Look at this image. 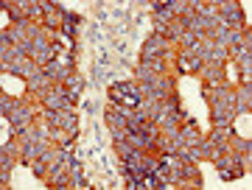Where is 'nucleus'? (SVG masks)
<instances>
[{
	"label": "nucleus",
	"instance_id": "obj_1",
	"mask_svg": "<svg viewBox=\"0 0 252 190\" xmlns=\"http://www.w3.org/2000/svg\"><path fill=\"white\" fill-rule=\"evenodd\" d=\"M109 95H112V101H118V104H129V107H137V95L132 87H126V84H112L109 87Z\"/></svg>",
	"mask_w": 252,
	"mask_h": 190
}]
</instances>
